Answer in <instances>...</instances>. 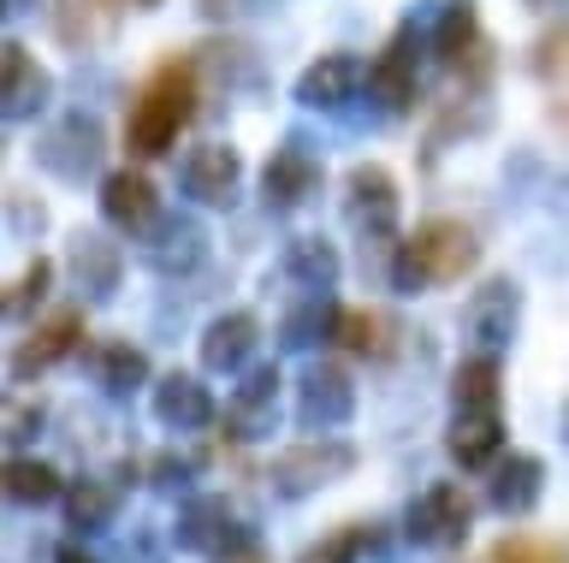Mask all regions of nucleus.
I'll return each mask as SVG.
<instances>
[{"mask_svg": "<svg viewBox=\"0 0 569 563\" xmlns=\"http://www.w3.org/2000/svg\"><path fill=\"white\" fill-rule=\"evenodd\" d=\"M475 499L462 481H433L403 504V545L416 552H457L475 534Z\"/></svg>", "mask_w": 569, "mask_h": 563, "instance_id": "nucleus-9", "label": "nucleus"}, {"mask_svg": "<svg viewBox=\"0 0 569 563\" xmlns=\"http://www.w3.org/2000/svg\"><path fill=\"white\" fill-rule=\"evenodd\" d=\"M60 499H66V474L48 456H30V451L7 456V504L12 510H48Z\"/></svg>", "mask_w": 569, "mask_h": 563, "instance_id": "nucleus-32", "label": "nucleus"}, {"mask_svg": "<svg viewBox=\"0 0 569 563\" xmlns=\"http://www.w3.org/2000/svg\"><path fill=\"white\" fill-rule=\"evenodd\" d=\"M178 197L196 208H238L243 197V154L231 143H196L178 161Z\"/></svg>", "mask_w": 569, "mask_h": 563, "instance_id": "nucleus-18", "label": "nucleus"}, {"mask_svg": "<svg viewBox=\"0 0 569 563\" xmlns=\"http://www.w3.org/2000/svg\"><path fill=\"white\" fill-rule=\"evenodd\" d=\"M421 48H427V24L403 19L391 37L380 42V54L368 60V101L380 119H409L421 101Z\"/></svg>", "mask_w": 569, "mask_h": 563, "instance_id": "nucleus-8", "label": "nucleus"}, {"mask_svg": "<svg viewBox=\"0 0 569 563\" xmlns=\"http://www.w3.org/2000/svg\"><path fill=\"white\" fill-rule=\"evenodd\" d=\"M30 161L42 167L48 179H60V184H89V179H101V161H107V125H101L96 113L71 108V113L53 119V125L36 131Z\"/></svg>", "mask_w": 569, "mask_h": 563, "instance_id": "nucleus-7", "label": "nucleus"}, {"mask_svg": "<svg viewBox=\"0 0 569 563\" xmlns=\"http://www.w3.org/2000/svg\"><path fill=\"white\" fill-rule=\"evenodd\" d=\"M516 332H522V285L510 273L480 279L469 303H462V339L475 350H505Z\"/></svg>", "mask_w": 569, "mask_h": 563, "instance_id": "nucleus-17", "label": "nucleus"}, {"mask_svg": "<svg viewBox=\"0 0 569 563\" xmlns=\"http://www.w3.org/2000/svg\"><path fill=\"white\" fill-rule=\"evenodd\" d=\"M66 273L78 279V291H83V303H113L119 285H124V250L107 232H96V225H78L66 243Z\"/></svg>", "mask_w": 569, "mask_h": 563, "instance_id": "nucleus-24", "label": "nucleus"}, {"mask_svg": "<svg viewBox=\"0 0 569 563\" xmlns=\"http://www.w3.org/2000/svg\"><path fill=\"white\" fill-rule=\"evenodd\" d=\"M208 225L196 220V214H184V208H167L149 232L137 238V261L149 268L154 279H190L196 268L208 261Z\"/></svg>", "mask_w": 569, "mask_h": 563, "instance_id": "nucleus-13", "label": "nucleus"}, {"mask_svg": "<svg viewBox=\"0 0 569 563\" xmlns=\"http://www.w3.org/2000/svg\"><path fill=\"white\" fill-rule=\"evenodd\" d=\"M36 433H42V403H18V398H12V403H7V445L24 451Z\"/></svg>", "mask_w": 569, "mask_h": 563, "instance_id": "nucleus-40", "label": "nucleus"}, {"mask_svg": "<svg viewBox=\"0 0 569 563\" xmlns=\"http://www.w3.org/2000/svg\"><path fill=\"white\" fill-rule=\"evenodd\" d=\"M451 410H505V362H498V350H469L451 368Z\"/></svg>", "mask_w": 569, "mask_h": 563, "instance_id": "nucleus-31", "label": "nucleus"}, {"mask_svg": "<svg viewBox=\"0 0 569 563\" xmlns=\"http://www.w3.org/2000/svg\"><path fill=\"white\" fill-rule=\"evenodd\" d=\"M172 545L202 563H261L256 522H243L226 492H184L172 516Z\"/></svg>", "mask_w": 569, "mask_h": 563, "instance_id": "nucleus-3", "label": "nucleus"}, {"mask_svg": "<svg viewBox=\"0 0 569 563\" xmlns=\"http://www.w3.org/2000/svg\"><path fill=\"white\" fill-rule=\"evenodd\" d=\"M261 350V314L256 309H226L213 314L202 326V339H196V356H202V374H243L249 362H256Z\"/></svg>", "mask_w": 569, "mask_h": 563, "instance_id": "nucleus-23", "label": "nucleus"}, {"mask_svg": "<svg viewBox=\"0 0 569 563\" xmlns=\"http://www.w3.org/2000/svg\"><path fill=\"white\" fill-rule=\"evenodd\" d=\"M12 12H24V0H7V19H12Z\"/></svg>", "mask_w": 569, "mask_h": 563, "instance_id": "nucleus-45", "label": "nucleus"}, {"mask_svg": "<svg viewBox=\"0 0 569 563\" xmlns=\"http://www.w3.org/2000/svg\"><path fill=\"white\" fill-rule=\"evenodd\" d=\"M53 563H101V557H96V552H89V545H83L78 534H71V540L60 545V552H53Z\"/></svg>", "mask_w": 569, "mask_h": 563, "instance_id": "nucleus-42", "label": "nucleus"}, {"mask_svg": "<svg viewBox=\"0 0 569 563\" xmlns=\"http://www.w3.org/2000/svg\"><path fill=\"white\" fill-rule=\"evenodd\" d=\"M528 72L546 83L551 113H569V19L546 24L540 37H533V48H528Z\"/></svg>", "mask_w": 569, "mask_h": 563, "instance_id": "nucleus-34", "label": "nucleus"}, {"mask_svg": "<svg viewBox=\"0 0 569 563\" xmlns=\"http://www.w3.org/2000/svg\"><path fill=\"white\" fill-rule=\"evenodd\" d=\"M345 220H350L356 243H362V255L368 250H398V238H403V190H398V179H391L386 161H356L345 172Z\"/></svg>", "mask_w": 569, "mask_h": 563, "instance_id": "nucleus-6", "label": "nucleus"}, {"mask_svg": "<svg viewBox=\"0 0 569 563\" xmlns=\"http://www.w3.org/2000/svg\"><path fill=\"white\" fill-rule=\"evenodd\" d=\"M505 410H451V428H445V456L462 474H487L498 456H505Z\"/></svg>", "mask_w": 569, "mask_h": 563, "instance_id": "nucleus-26", "label": "nucleus"}, {"mask_svg": "<svg viewBox=\"0 0 569 563\" xmlns=\"http://www.w3.org/2000/svg\"><path fill=\"white\" fill-rule=\"evenodd\" d=\"M563 451H569V403H563Z\"/></svg>", "mask_w": 569, "mask_h": 563, "instance_id": "nucleus-44", "label": "nucleus"}, {"mask_svg": "<svg viewBox=\"0 0 569 563\" xmlns=\"http://www.w3.org/2000/svg\"><path fill=\"white\" fill-rule=\"evenodd\" d=\"M391 339H398V326L386 321L380 309H338V332H332V350H345L356 362H386L391 356Z\"/></svg>", "mask_w": 569, "mask_h": 563, "instance_id": "nucleus-33", "label": "nucleus"}, {"mask_svg": "<svg viewBox=\"0 0 569 563\" xmlns=\"http://www.w3.org/2000/svg\"><path fill=\"white\" fill-rule=\"evenodd\" d=\"M196 101H202V66H196V54H167L131 90V108H124V154L131 161H167L178 149V137L190 131Z\"/></svg>", "mask_w": 569, "mask_h": 563, "instance_id": "nucleus-1", "label": "nucleus"}, {"mask_svg": "<svg viewBox=\"0 0 569 563\" xmlns=\"http://www.w3.org/2000/svg\"><path fill=\"white\" fill-rule=\"evenodd\" d=\"M149 415L160 421L167 433H202L220 421V403H213L208 380L190 374V368H172V374H160L149 385Z\"/></svg>", "mask_w": 569, "mask_h": 563, "instance_id": "nucleus-22", "label": "nucleus"}, {"mask_svg": "<svg viewBox=\"0 0 569 563\" xmlns=\"http://www.w3.org/2000/svg\"><path fill=\"white\" fill-rule=\"evenodd\" d=\"M196 12L202 19H238V12H249V0H196Z\"/></svg>", "mask_w": 569, "mask_h": 563, "instance_id": "nucleus-41", "label": "nucleus"}, {"mask_svg": "<svg viewBox=\"0 0 569 563\" xmlns=\"http://www.w3.org/2000/svg\"><path fill=\"white\" fill-rule=\"evenodd\" d=\"M190 54H196V66H202V78L226 83V95H231V90H256V83H261V54H256L249 42L213 37V42H202V48H190Z\"/></svg>", "mask_w": 569, "mask_h": 563, "instance_id": "nucleus-35", "label": "nucleus"}, {"mask_svg": "<svg viewBox=\"0 0 569 563\" xmlns=\"http://www.w3.org/2000/svg\"><path fill=\"white\" fill-rule=\"evenodd\" d=\"M119 474L107 481V474H78V481H66V499H60V516L78 540L89 534H107V527L119 522Z\"/></svg>", "mask_w": 569, "mask_h": 563, "instance_id": "nucleus-29", "label": "nucleus"}, {"mask_svg": "<svg viewBox=\"0 0 569 563\" xmlns=\"http://www.w3.org/2000/svg\"><path fill=\"white\" fill-rule=\"evenodd\" d=\"M131 7H137V12H154V7H160V0H131Z\"/></svg>", "mask_w": 569, "mask_h": 563, "instance_id": "nucleus-43", "label": "nucleus"}, {"mask_svg": "<svg viewBox=\"0 0 569 563\" xmlns=\"http://www.w3.org/2000/svg\"><path fill=\"white\" fill-rule=\"evenodd\" d=\"M53 279H60V261H48V255H30L24 261V273L7 285V296H0V314H7L12 326H30L36 321V309L53 296Z\"/></svg>", "mask_w": 569, "mask_h": 563, "instance_id": "nucleus-36", "label": "nucleus"}, {"mask_svg": "<svg viewBox=\"0 0 569 563\" xmlns=\"http://www.w3.org/2000/svg\"><path fill=\"white\" fill-rule=\"evenodd\" d=\"M124 12H137L131 0H48V37L66 54H96L119 37Z\"/></svg>", "mask_w": 569, "mask_h": 563, "instance_id": "nucleus-19", "label": "nucleus"}, {"mask_svg": "<svg viewBox=\"0 0 569 563\" xmlns=\"http://www.w3.org/2000/svg\"><path fill=\"white\" fill-rule=\"evenodd\" d=\"M96 208H101V220L113 225L119 238H142L149 225L167 214L160 208V190H154V179L142 172V161H124V167H113V172H101V184H96Z\"/></svg>", "mask_w": 569, "mask_h": 563, "instance_id": "nucleus-15", "label": "nucleus"}, {"mask_svg": "<svg viewBox=\"0 0 569 563\" xmlns=\"http://www.w3.org/2000/svg\"><path fill=\"white\" fill-rule=\"evenodd\" d=\"M279 279L291 291H338V279H345V255H338L332 238L320 232H302L279 250Z\"/></svg>", "mask_w": 569, "mask_h": 563, "instance_id": "nucleus-28", "label": "nucleus"}, {"mask_svg": "<svg viewBox=\"0 0 569 563\" xmlns=\"http://www.w3.org/2000/svg\"><path fill=\"white\" fill-rule=\"evenodd\" d=\"M83 368H89V385H96L107 403H131L137 392L154 385L149 350L131 344V339H89L83 344Z\"/></svg>", "mask_w": 569, "mask_h": 563, "instance_id": "nucleus-21", "label": "nucleus"}, {"mask_svg": "<svg viewBox=\"0 0 569 563\" xmlns=\"http://www.w3.org/2000/svg\"><path fill=\"white\" fill-rule=\"evenodd\" d=\"M279 362H249L238 385L226 392V410H220V433L231 445H261V439L279 433Z\"/></svg>", "mask_w": 569, "mask_h": 563, "instance_id": "nucleus-11", "label": "nucleus"}, {"mask_svg": "<svg viewBox=\"0 0 569 563\" xmlns=\"http://www.w3.org/2000/svg\"><path fill=\"white\" fill-rule=\"evenodd\" d=\"M563 125H569V113H563Z\"/></svg>", "mask_w": 569, "mask_h": 563, "instance_id": "nucleus-46", "label": "nucleus"}, {"mask_svg": "<svg viewBox=\"0 0 569 563\" xmlns=\"http://www.w3.org/2000/svg\"><path fill=\"white\" fill-rule=\"evenodd\" d=\"M487 563H569V540L558 534H505V540H492V552Z\"/></svg>", "mask_w": 569, "mask_h": 563, "instance_id": "nucleus-37", "label": "nucleus"}, {"mask_svg": "<svg viewBox=\"0 0 569 563\" xmlns=\"http://www.w3.org/2000/svg\"><path fill=\"white\" fill-rule=\"evenodd\" d=\"M427 54L462 83V95H487L498 78V48L487 37V24H480L475 0H445L439 19L427 24Z\"/></svg>", "mask_w": 569, "mask_h": 563, "instance_id": "nucleus-5", "label": "nucleus"}, {"mask_svg": "<svg viewBox=\"0 0 569 563\" xmlns=\"http://www.w3.org/2000/svg\"><path fill=\"white\" fill-rule=\"evenodd\" d=\"M540 499H546V456L505 451V456L487 469V504H492L505 522L533 516V510H540Z\"/></svg>", "mask_w": 569, "mask_h": 563, "instance_id": "nucleus-25", "label": "nucleus"}, {"mask_svg": "<svg viewBox=\"0 0 569 563\" xmlns=\"http://www.w3.org/2000/svg\"><path fill=\"white\" fill-rule=\"evenodd\" d=\"M320 184H327V161L309 149V137L291 131L261 167V208L267 214H297L320 197Z\"/></svg>", "mask_w": 569, "mask_h": 563, "instance_id": "nucleus-12", "label": "nucleus"}, {"mask_svg": "<svg viewBox=\"0 0 569 563\" xmlns=\"http://www.w3.org/2000/svg\"><path fill=\"white\" fill-rule=\"evenodd\" d=\"M83 344H89V321H83V309H53V314H42V321H30V332L12 344V356H7V380H12V385L42 380V374H53L60 362L83 356Z\"/></svg>", "mask_w": 569, "mask_h": 563, "instance_id": "nucleus-10", "label": "nucleus"}, {"mask_svg": "<svg viewBox=\"0 0 569 563\" xmlns=\"http://www.w3.org/2000/svg\"><path fill=\"white\" fill-rule=\"evenodd\" d=\"M356 421V380L345 362L315 356L297 374V428L302 433H338Z\"/></svg>", "mask_w": 569, "mask_h": 563, "instance_id": "nucleus-14", "label": "nucleus"}, {"mask_svg": "<svg viewBox=\"0 0 569 563\" xmlns=\"http://www.w3.org/2000/svg\"><path fill=\"white\" fill-rule=\"evenodd\" d=\"M291 95H297V108H309V113L345 119L350 101L368 95V66L356 54H345V48H332V54H320V60L302 66L297 83H291Z\"/></svg>", "mask_w": 569, "mask_h": 563, "instance_id": "nucleus-16", "label": "nucleus"}, {"mask_svg": "<svg viewBox=\"0 0 569 563\" xmlns=\"http://www.w3.org/2000/svg\"><path fill=\"white\" fill-rule=\"evenodd\" d=\"M7 220H12V238H42L48 232V208L30 202L24 190H7Z\"/></svg>", "mask_w": 569, "mask_h": 563, "instance_id": "nucleus-39", "label": "nucleus"}, {"mask_svg": "<svg viewBox=\"0 0 569 563\" xmlns=\"http://www.w3.org/2000/svg\"><path fill=\"white\" fill-rule=\"evenodd\" d=\"M338 296L332 291H297L291 303L279 314V350H291V356H309V350L332 344L338 332Z\"/></svg>", "mask_w": 569, "mask_h": 563, "instance_id": "nucleus-27", "label": "nucleus"}, {"mask_svg": "<svg viewBox=\"0 0 569 563\" xmlns=\"http://www.w3.org/2000/svg\"><path fill=\"white\" fill-rule=\"evenodd\" d=\"M386 552H391L386 522H338L315 545H302L297 563H368V557H386Z\"/></svg>", "mask_w": 569, "mask_h": 563, "instance_id": "nucleus-30", "label": "nucleus"}, {"mask_svg": "<svg viewBox=\"0 0 569 563\" xmlns=\"http://www.w3.org/2000/svg\"><path fill=\"white\" fill-rule=\"evenodd\" d=\"M480 268V238L469 220L457 214H427L416 220V232L398 238V250L386 255V279L398 296H427L445 285H462Z\"/></svg>", "mask_w": 569, "mask_h": 563, "instance_id": "nucleus-2", "label": "nucleus"}, {"mask_svg": "<svg viewBox=\"0 0 569 563\" xmlns=\"http://www.w3.org/2000/svg\"><path fill=\"white\" fill-rule=\"evenodd\" d=\"M196 456H178V451H160V456H149L142 463V486H154V492H167V499H184L190 492V481H196Z\"/></svg>", "mask_w": 569, "mask_h": 563, "instance_id": "nucleus-38", "label": "nucleus"}, {"mask_svg": "<svg viewBox=\"0 0 569 563\" xmlns=\"http://www.w3.org/2000/svg\"><path fill=\"white\" fill-rule=\"evenodd\" d=\"M48 108H53V72L12 37L0 48V113H7V125H30Z\"/></svg>", "mask_w": 569, "mask_h": 563, "instance_id": "nucleus-20", "label": "nucleus"}, {"mask_svg": "<svg viewBox=\"0 0 569 563\" xmlns=\"http://www.w3.org/2000/svg\"><path fill=\"white\" fill-rule=\"evenodd\" d=\"M356 463H362V451L350 445V439L338 433H309V439H291V445H279L267 456V492H273L279 504H302L315 499V492H327L338 481H350Z\"/></svg>", "mask_w": 569, "mask_h": 563, "instance_id": "nucleus-4", "label": "nucleus"}]
</instances>
